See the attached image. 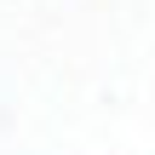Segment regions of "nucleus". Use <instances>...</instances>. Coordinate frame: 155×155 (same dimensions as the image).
Instances as JSON below:
<instances>
[]
</instances>
